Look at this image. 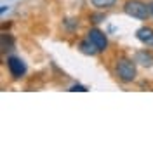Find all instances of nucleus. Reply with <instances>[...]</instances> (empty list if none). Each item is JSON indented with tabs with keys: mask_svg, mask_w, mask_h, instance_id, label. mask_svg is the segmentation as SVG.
I'll return each instance as SVG.
<instances>
[{
	"mask_svg": "<svg viewBox=\"0 0 153 153\" xmlns=\"http://www.w3.org/2000/svg\"><path fill=\"white\" fill-rule=\"evenodd\" d=\"M115 75L120 82L124 84H131L137 76V68H136V61L129 59V57H120L115 65Z\"/></svg>",
	"mask_w": 153,
	"mask_h": 153,
	"instance_id": "f257e3e1",
	"label": "nucleus"
},
{
	"mask_svg": "<svg viewBox=\"0 0 153 153\" xmlns=\"http://www.w3.org/2000/svg\"><path fill=\"white\" fill-rule=\"evenodd\" d=\"M124 12L127 16H131L134 19H139V21H148L152 18V9H150V4H146L143 0H127L124 2Z\"/></svg>",
	"mask_w": 153,
	"mask_h": 153,
	"instance_id": "f03ea898",
	"label": "nucleus"
},
{
	"mask_svg": "<svg viewBox=\"0 0 153 153\" xmlns=\"http://www.w3.org/2000/svg\"><path fill=\"white\" fill-rule=\"evenodd\" d=\"M91 40V44L97 49V52H105L108 49V37H106L105 31H101L99 28H91L87 31V37Z\"/></svg>",
	"mask_w": 153,
	"mask_h": 153,
	"instance_id": "7ed1b4c3",
	"label": "nucleus"
},
{
	"mask_svg": "<svg viewBox=\"0 0 153 153\" xmlns=\"http://www.w3.org/2000/svg\"><path fill=\"white\" fill-rule=\"evenodd\" d=\"M7 70H9V73L12 78H21V76H25L26 73V65H25V61L18 56H9L7 57Z\"/></svg>",
	"mask_w": 153,
	"mask_h": 153,
	"instance_id": "20e7f679",
	"label": "nucleus"
},
{
	"mask_svg": "<svg viewBox=\"0 0 153 153\" xmlns=\"http://www.w3.org/2000/svg\"><path fill=\"white\" fill-rule=\"evenodd\" d=\"M136 38L141 42V44H144L146 47L153 49V28H150V26H141V28L136 30Z\"/></svg>",
	"mask_w": 153,
	"mask_h": 153,
	"instance_id": "39448f33",
	"label": "nucleus"
},
{
	"mask_svg": "<svg viewBox=\"0 0 153 153\" xmlns=\"http://www.w3.org/2000/svg\"><path fill=\"white\" fill-rule=\"evenodd\" d=\"M136 63L143 65V66H153V52L148 51V49H143V51H137L136 52V57H134Z\"/></svg>",
	"mask_w": 153,
	"mask_h": 153,
	"instance_id": "423d86ee",
	"label": "nucleus"
},
{
	"mask_svg": "<svg viewBox=\"0 0 153 153\" xmlns=\"http://www.w3.org/2000/svg\"><path fill=\"white\" fill-rule=\"evenodd\" d=\"M89 2L97 10H108L111 7H115V4H117V0H89Z\"/></svg>",
	"mask_w": 153,
	"mask_h": 153,
	"instance_id": "0eeeda50",
	"label": "nucleus"
},
{
	"mask_svg": "<svg viewBox=\"0 0 153 153\" xmlns=\"http://www.w3.org/2000/svg\"><path fill=\"white\" fill-rule=\"evenodd\" d=\"M78 49H80V52H84V54H87V56H96V54H97V49L91 44V40H89V38L82 40V42H80V45H78Z\"/></svg>",
	"mask_w": 153,
	"mask_h": 153,
	"instance_id": "6e6552de",
	"label": "nucleus"
},
{
	"mask_svg": "<svg viewBox=\"0 0 153 153\" xmlns=\"http://www.w3.org/2000/svg\"><path fill=\"white\" fill-rule=\"evenodd\" d=\"M14 45V38L10 33H2V49L4 51H10Z\"/></svg>",
	"mask_w": 153,
	"mask_h": 153,
	"instance_id": "1a4fd4ad",
	"label": "nucleus"
},
{
	"mask_svg": "<svg viewBox=\"0 0 153 153\" xmlns=\"http://www.w3.org/2000/svg\"><path fill=\"white\" fill-rule=\"evenodd\" d=\"M68 91H70V92H76V91H80V92H87V87H84V85H71Z\"/></svg>",
	"mask_w": 153,
	"mask_h": 153,
	"instance_id": "9d476101",
	"label": "nucleus"
},
{
	"mask_svg": "<svg viewBox=\"0 0 153 153\" xmlns=\"http://www.w3.org/2000/svg\"><path fill=\"white\" fill-rule=\"evenodd\" d=\"M150 9H152V18H153V2H150Z\"/></svg>",
	"mask_w": 153,
	"mask_h": 153,
	"instance_id": "9b49d317",
	"label": "nucleus"
}]
</instances>
